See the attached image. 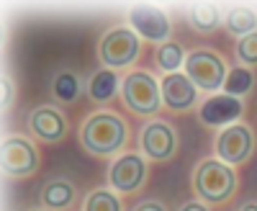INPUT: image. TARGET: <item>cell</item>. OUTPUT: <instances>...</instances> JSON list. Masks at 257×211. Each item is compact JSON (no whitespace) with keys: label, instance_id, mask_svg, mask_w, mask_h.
<instances>
[{"label":"cell","instance_id":"6da1fadb","mask_svg":"<svg viewBox=\"0 0 257 211\" xmlns=\"http://www.w3.org/2000/svg\"><path fill=\"white\" fill-rule=\"evenodd\" d=\"M128 142V124L116 111H95L80 126V144L95 157H113Z\"/></svg>","mask_w":257,"mask_h":211},{"label":"cell","instance_id":"7a4b0ae2","mask_svg":"<svg viewBox=\"0 0 257 211\" xmlns=\"http://www.w3.org/2000/svg\"><path fill=\"white\" fill-rule=\"evenodd\" d=\"M239 188L237 170L219 157L201 160L193 170V193L208 206H226Z\"/></svg>","mask_w":257,"mask_h":211},{"label":"cell","instance_id":"3957f363","mask_svg":"<svg viewBox=\"0 0 257 211\" xmlns=\"http://www.w3.org/2000/svg\"><path fill=\"white\" fill-rule=\"evenodd\" d=\"M121 98L126 103V109L132 111L134 116H144L157 119L160 111L165 109L162 106V93H160V82L152 72L147 70H132L126 72L121 80Z\"/></svg>","mask_w":257,"mask_h":211},{"label":"cell","instance_id":"277c9868","mask_svg":"<svg viewBox=\"0 0 257 211\" xmlns=\"http://www.w3.org/2000/svg\"><path fill=\"white\" fill-rule=\"evenodd\" d=\"M142 57V39L134 34L132 26H113L98 41V59L108 70H123L132 67Z\"/></svg>","mask_w":257,"mask_h":211},{"label":"cell","instance_id":"5b68a950","mask_svg":"<svg viewBox=\"0 0 257 211\" xmlns=\"http://www.w3.org/2000/svg\"><path fill=\"white\" fill-rule=\"evenodd\" d=\"M183 72L190 77V82L198 90L213 95V93L224 90L229 65H226V59L213 49H193V52H188Z\"/></svg>","mask_w":257,"mask_h":211},{"label":"cell","instance_id":"8992f818","mask_svg":"<svg viewBox=\"0 0 257 211\" xmlns=\"http://www.w3.org/2000/svg\"><path fill=\"white\" fill-rule=\"evenodd\" d=\"M137 147L149 162H170L178 155V132L173 124L160 116L149 119L139 129Z\"/></svg>","mask_w":257,"mask_h":211},{"label":"cell","instance_id":"52a82bcc","mask_svg":"<svg viewBox=\"0 0 257 211\" xmlns=\"http://www.w3.org/2000/svg\"><path fill=\"white\" fill-rule=\"evenodd\" d=\"M213 152L216 157L231 167H242L249 162L252 152H254V132L252 126L244 121L229 124L224 129H219L216 139H213Z\"/></svg>","mask_w":257,"mask_h":211},{"label":"cell","instance_id":"ba28073f","mask_svg":"<svg viewBox=\"0 0 257 211\" xmlns=\"http://www.w3.org/2000/svg\"><path fill=\"white\" fill-rule=\"evenodd\" d=\"M0 155H3V175L6 178H31L41 167V155L39 147L29 137L8 134L0 144Z\"/></svg>","mask_w":257,"mask_h":211},{"label":"cell","instance_id":"9c48e42d","mask_svg":"<svg viewBox=\"0 0 257 211\" xmlns=\"http://www.w3.org/2000/svg\"><path fill=\"white\" fill-rule=\"evenodd\" d=\"M147 180H149V160L142 152H121L108 167L111 191L121 196L142 191Z\"/></svg>","mask_w":257,"mask_h":211},{"label":"cell","instance_id":"30bf717a","mask_svg":"<svg viewBox=\"0 0 257 211\" xmlns=\"http://www.w3.org/2000/svg\"><path fill=\"white\" fill-rule=\"evenodd\" d=\"M128 26L134 29V34L142 41H149V44H157V47L167 44L170 34H173L167 13L152 6H134L128 11Z\"/></svg>","mask_w":257,"mask_h":211},{"label":"cell","instance_id":"8fae6325","mask_svg":"<svg viewBox=\"0 0 257 211\" xmlns=\"http://www.w3.org/2000/svg\"><path fill=\"white\" fill-rule=\"evenodd\" d=\"M160 93H162V106L170 114H188L198 109L201 90L190 82L185 72H170L162 75L160 80Z\"/></svg>","mask_w":257,"mask_h":211},{"label":"cell","instance_id":"7c38bea8","mask_svg":"<svg viewBox=\"0 0 257 211\" xmlns=\"http://www.w3.org/2000/svg\"><path fill=\"white\" fill-rule=\"evenodd\" d=\"M26 124H29L31 137L44 142V144H59L70 132V121L57 106H39V109H31Z\"/></svg>","mask_w":257,"mask_h":211},{"label":"cell","instance_id":"4fadbf2b","mask_svg":"<svg viewBox=\"0 0 257 211\" xmlns=\"http://www.w3.org/2000/svg\"><path fill=\"white\" fill-rule=\"evenodd\" d=\"M242 116H244V100L226 93L208 95L198 109V121L203 126H213V129H219V126L224 129L229 124H237Z\"/></svg>","mask_w":257,"mask_h":211},{"label":"cell","instance_id":"5bb4252c","mask_svg":"<svg viewBox=\"0 0 257 211\" xmlns=\"http://www.w3.org/2000/svg\"><path fill=\"white\" fill-rule=\"evenodd\" d=\"M77 185L67 178H52L41 185V206L47 211H72L77 206Z\"/></svg>","mask_w":257,"mask_h":211},{"label":"cell","instance_id":"9a60e30c","mask_svg":"<svg viewBox=\"0 0 257 211\" xmlns=\"http://www.w3.org/2000/svg\"><path fill=\"white\" fill-rule=\"evenodd\" d=\"M121 80L116 70H108V67H98L90 80H88V85H85V90H88L90 100L103 106V103H111L118 93H121Z\"/></svg>","mask_w":257,"mask_h":211},{"label":"cell","instance_id":"2e32d148","mask_svg":"<svg viewBox=\"0 0 257 211\" xmlns=\"http://www.w3.org/2000/svg\"><path fill=\"white\" fill-rule=\"evenodd\" d=\"M224 29L231 36L244 39V36L257 31V13L252 8H247V6H234L224 16Z\"/></svg>","mask_w":257,"mask_h":211},{"label":"cell","instance_id":"e0dca14e","mask_svg":"<svg viewBox=\"0 0 257 211\" xmlns=\"http://www.w3.org/2000/svg\"><path fill=\"white\" fill-rule=\"evenodd\" d=\"M52 95H54L57 103H62V106L77 103L80 95H82V80H80V75H75L72 70L57 72L54 80H52Z\"/></svg>","mask_w":257,"mask_h":211},{"label":"cell","instance_id":"ac0fdd59","mask_svg":"<svg viewBox=\"0 0 257 211\" xmlns=\"http://www.w3.org/2000/svg\"><path fill=\"white\" fill-rule=\"evenodd\" d=\"M185 59H188V52L183 44H178V41H167V44H160L155 49V62L157 67L170 75V72H183L185 67Z\"/></svg>","mask_w":257,"mask_h":211},{"label":"cell","instance_id":"d6986e66","mask_svg":"<svg viewBox=\"0 0 257 211\" xmlns=\"http://www.w3.org/2000/svg\"><path fill=\"white\" fill-rule=\"evenodd\" d=\"M188 21L198 34H213L221 26V11L216 6H208V3L190 6L188 8Z\"/></svg>","mask_w":257,"mask_h":211},{"label":"cell","instance_id":"ffe728a7","mask_svg":"<svg viewBox=\"0 0 257 211\" xmlns=\"http://www.w3.org/2000/svg\"><path fill=\"white\" fill-rule=\"evenodd\" d=\"M254 88V72L244 65L239 67H229V75H226V82H224V90L226 95H234V98H244L249 95Z\"/></svg>","mask_w":257,"mask_h":211},{"label":"cell","instance_id":"44dd1931","mask_svg":"<svg viewBox=\"0 0 257 211\" xmlns=\"http://www.w3.org/2000/svg\"><path fill=\"white\" fill-rule=\"evenodd\" d=\"M82 211H126L121 193L108 191V188H95L85 196L82 201Z\"/></svg>","mask_w":257,"mask_h":211},{"label":"cell","instance_id":"7402d4cb","mask_svg":"<svg viewBox=\"0 0 257 211\" xmlns=\"http://www.w3.org/2000/svg\"><path fill=\"white\" fill-rule=\"evenodd\" d=\"M237 59L244 67H257V31L237 41Z\"/></svg>","mask_w":257,"mask_h":211},{"label":"cell","instance_id":"603a6c76","mask_svg":"<svg viewBox=\"0 0 257 211\" xmlns=\"http://www.w3.org/2000/svg\"><path fill=\"white\" fill-rule=\"evenodd\" d=\"M13 106V77L11 72H3V111Z\"/></svg>","mask_w":257,"mask_h":211},{"label":"cell","instance_id":"cb8c5ba5","mask_svg":"<svg viewBox=\"0 0 257 211\" xmlns=\"http://www.w3.org/2000/svg\"><path fill=\"white\" fill-rule=\"evenodd\" d=\"M132 211H170V208H167L162 201H157V198H144V201L134 203Z\"/></svg>","mask_w":257,"mask_h":211},{"label":"cell","instance_id":"d4e9b609","mask_svg":"<svg viewBox=\"0 0 257 211\" xmlns=\"http://www.w3.org/2000/svg\"><path fill=\"white\" fill-rule=\"evenodd\" d=\"M178 211H211V206L196 198V201H185V203H183Z\"/></svg>","mask_w":257,"mask_h":211},{"label":"cell","instance_id":"484cf974","mask_svg":"<svg viewBox=\"0 0 257 211\" xmlns=\"http://www.w3.org/2000/svg\"><path fill=\"white\" fill-rule=\"evenodd\" d=\"M239 211H257V201H247V203H242Z\"/></svg>","mask_w":257,"mask_h":211},{"label":"cell","instance_id":"4316f807","mask_svg":"<svg viewBox=\"0 0 257 211\" xmlns=\"http://www.w3.org/2000/svg\"><path fill=\"white\" fill-rule=\"evenodd\" d=\"M26 211H44V208H26Z\"/></svg>","mask_w":257,"mask_h":211}]
</instances>
